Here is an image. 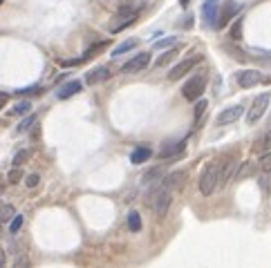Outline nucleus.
I'll list each match as a JSON object with an SVG mask.
<instances>
[{
	"label": "nucleus",
	"instance_id": "nucleus-35",
	"mask_svg": "<svg viewBox=\"0 0 271 268\" xmlns=\"http://www.w3.org/2000/svg\"><path fill=\"white\" fill-rule=\"evenodd\" d=\"M7 101H9V94H5V92H0V110L7 105Z\"/></svg>",
	"mask_w": 271,
	"mask_h": 268
},
{
	"label": "nucleus",
	"instance_id": "nucleus-12",
	"mask_svg": "<svg viewBox=\"0 0 271 268\" xmlns=\"http://www.w3.org/2000/svg\"><path fill=\"white\" fill-rule=\"evenodd\" d=\"M150 156H153V150H150V147L137 145L135 150H132V154H130V161H132L135 165H139V163H146V161H150Z\"/></svg>",
	"mask_w": 271,
	"mask_h": 268
},
{
	"label": "nucleus",
	"instance_id": "nucleus-39",
	"mask_svg": "<svg viewBox=\"0 0 271 268\" xmlns=\"http://www.w3.org/2000/svg\"><path fill=\"white\" fill-rule=\"evenodd\" d=\"M180 4H181V7H188V4H190V0H180Z\"/></svg>",
	"mask_w": 271,
	"mask_h": 268
},
{
	"label": "nucleus",
	"instance_id": "nucleus-4",
	"mask_svg": "<svg viewBox=\"0 0 271 268\" xmlns=\"http://www.w3.org/2000/svg\"><path fill=\"white\" fill-rule=\"evenodd\" d=\"M269 94H260V96L256 98V101L251 103V107H249V114H247V123L249 125H253V123H258V121L262 119V114L267 112V107H269Z\"/></svg>",
	"mask_w": 271,
	"mask_h": 268
},
{
	"label": "nucleus",
	"instance_id": "nucleus-40",
	"mask_svg": "<svg viewBox=\"0 0 271 268\" xmlns=\"http://www.w3.org/2000/svg\"><path fill=\"white\" fill-rule=\"evenodd\" d=\"M0 190H2V183H0Z\"/></svg>",
	"mask_w": 271,
	"mask_h": 268
},
{
	"label": "nucleus",
	"instance_id": "nucleus-19",
	"mask_svg": "<svg viewBox=\"0 0 271 268\" xmlns=\"http://www.w3.org/2000/svg\"><path fill=\"white\" fill-rule=\"evenodd\" d=\"M175 56H177V49L173 47V49H168V52H164L162 56L155 61V67H164V65H168L171 61H175Z\"/></svg>",
	"mask_w": 271,
	"mask_h": 268
},
{
	"label": "nucleus",
	"instance_id": "nucleus-18",
	"mask_svg": "<svg viewBox=\"0 0 271 268\" xmlns=\"http://www.w3.org/2000/svg\"><path fill=\"white\" fill-rule=\"evenodd\" d=\"M128 228H130L132 232H139L141 230V217L137 210H130L128 212Z\"/></svg>",
	"mask_w": 271,
	"mask_h": 268
},
{
	"label": "nucleus",
	"instance_id": "nucleus-20",
	"mask_svg": "<svg viewBox=\"0 0 271 268\" xmlns=\"http://www.w3.org/2000/svg\"><path fill=\"white\" fill-rule=\"evenodd\" d=\"M16 214L11 203H0V221H11V217Z\"/></svg>",
	"mask_w": 271,
	"mask_h": 268
},
{
	"label": "nucleus",
	"instance_id": "nucleus-34",
	"mask_svg": "<svg viewBox=\"0 0 271 268\" xmlns=\"http://www.w3.org/2000/svg\"><path fill=\"white\" fill-rule=\"evenodd\" d=\"M38 181H41V177H38V174H29L27 181H25V183H27V188H36Z\"/></svg>",
	"mask_w": 271,
	"mask_h": 268
},
{
	"label": "nucleus",
	"instance_id": "nucleus-7",
	"mask_svg": "<svg viewBox=\"0 0 271 268\" xmlns=\"http://www.w3.org/2000/svg\"><path fill=\"white\" fill-rule=\"evenodd\" d=\"M186 147V138H180V141H166L159 150V159H177V156L184 152Z\"/></svg>",
	"mask_w": 271,
	"mask_h": 268
},
{
	"label": "nucleus",
	"instance_id": "nucleus-15",
	"mask_svg": "<svg viewBox=\"0 0 271 268\" xmlns=\"http://www.w3.org/2000/svg\"><path fill=\"white\" fill-rule=\"evenodd\" d=\"M108 76H110V69H108V67H96V69L88 71L86 80H88L90 85H96V83H101V80H105Z\"/></svg>",
	"mask_w": 271,
	"mask_h": 268
},
{
	"label": "nucleus",
	"instance_id": "nucleus-16",
	"mask_svg": "<svg viewBox=\"0 0 271 268\" xmlns=\"http://www.w3.org/2000/svg\"><path fill=\"white\" fill-rule=\"evenodd\" d=\"M159 177H164V165H157V168H150L148 172L144 174V183L146 186H155L159 181Z\"/></svg>",
	"mask_w": 271,
	"mask_h": 268
},
{
	"label": "nucleus",
	"instance_id": "nucleus-33",
	"mask_svg": "<svg viewBox=\"0 0 271 268\" xmlns=\"http://www.w3.org/2000/svg\"><path fill=\"white\" fill-rule=\"evenodd\" d=\"M249 170H251V163H249V161H244L242 170H235V174H233V177H235V179H244V177H247V172H249Z\"/></svg>",
	"mask_w": 271,
	"mask_h": 268
},
{
	"label": "nucleus",
	"instance_id": "nucleus-9",
	"mask_svg": "<svg viewBox=\"0 0 271 268\" xmlns=\"http://www.w3.org/2000/svg\"><path fill=\"white\" fill-rule=\"evenodd\" d=\"M242 112H244L242 105H231V107H226V110H222L215 121H217V125H231L242 116Z\"/></svg>",
	"mask_w": 271,
	"mask_h": 268
},
{
	"label": "nucleus",
	"instance_id": "nucleus-21",
	"mask_svg": "<svg viewBox=\"0 0 271 268\" xmlns=\"http://www.w3.org/2000/svg\"><path fill=\"white\" fill-rule=\"evenodd\" d=\"M231 38L233 40H240L242 38V18H235V22L233 25H231Z\"/></svg>",
	"mask_w": 271,
	"mask_h": 268
},
{
	"label": "nucleus",
	"instance_id": "nucleus-38",
	"mask_svg": "<svg viewBox=\"0 0 271 268\" xmlns=\"http://www.w3.org/2000/svg\"><path fill=\"white\" fill-rule=\"evenodd\" d=\"M0 266H5V250L0 248Z\"/></svg>",
	"mask_w": 271,
	"mask_h": 268
},
{
	"label": "nucleus",
	"instance_id": "nucleus-3",
	"mask_svg": "<svg viewBox=\"0 0 271 268\" xmlns=\"http://www.w3.org/2000/svg\"><path fill=\"white\" fill-rule=\"evenodd\" d=\"M204 89H206V76L195 74L193 78L186 80V85L181 87V94H184L186 101H197V98H202Z\"/></svg>",
	"mask_w": 271,
	"mask_h": 268
},
{
	"label": "nucleus",
	"instance_id": "nucleus-8",
	"mask_svg": "<svg viewBox=\"0 0 271 268\" xmlns=\"http://www.w3.org/2000/svg\"><path fill=\"white\" fill-rule=\"evenodd\" d=\"M238 13V2L235 0H226L222 4V9L217 11V20H215V27H226L231 22V18H235Z\"/></svg>",
	"mask_w": 271,
	"mask_h": 268
},
{
	"label": "nucleus",
	"instance_id": "nucleus-27",
	"mask_svg": "<svg viewBox=\"0 0 271 268\" xmlns=\"http://www.w3.org/2000/svg\"><path fill=\"white\" fill-rule=\"evenodd\" d=\"M34 123H36V114H29L27 119H23V121H20V125H18V132H27V130L32 128Z\"/></svg>",
	"mask_w": 271,
	"mask_h": 268
},
{
	"label": "nucleus",
	"instance_id": "nucleus-11",
	"mask_svg": "<svg viewBox=\"0 0 271 268\" xmlns=\"http://www.w3.org/2000/svg\"><path fill=\"white\" fill-rule=\"evenodd\" d=\"M83 89V83L81 80H70V83H65L63 87L56 92V96L61 98V101H68V98H72L74 94H79Z\"/></svg>",
	"mask_w": 271,
	"mask_h": 268
},
{
	"label": "nucleus",
	"instance_id": "nucleus-22",
	"mask_svg": "<svg viewBox=\"0 0 271 268\" xmlns=\"http://www.w3.org/2000/svg\"><path fill=\"white\" fill-rule=\"evenodd\" d=\"M32 112V103L29 101H20L14 105V110H11V114H29Z\"/></svg>",
	"mask_w": 271,
	"mask_h": 268
},
{
	"label": "nucleus",
	"instance_id": "nucleus-37",
	"mask_svg": "<svg viewBox=\"0 0 271 268\" xmlns=\"http://www.w3.org/2000/svg\"><path fill=\"white\" fill-rule=\"evenodd\" d=\"M190 18H193V16H186V20L181 22V25H184V27H193V20H190Z\"/></svg>",
	"mask_w": 271,
	"mask_h": 268
},
{
	"label": "nucleus",
	"instance_id": "nucleus-24",
	"mask_svg": "<svg viewBox=\"0 0 271 268\" xmlns=\"http://www.w3.org/2000/svg\"><path fill=\"white\" fill-rule=\"evenodd\" d=\"M20 228H23V214H14L11 221H9V232H11V235H16Z\"/></svg>",
	"mask_w": 271,
	"mask_h": 268
},
{
	"label": "nucleus",
	"instance_id": "nucleus-6",
	"mask_svg": "<svg viewBox=\"0 0 271 268\" xmlns=\"http://www.w3.org/2000/svg\"><path fill=\"white\" fill-rule=\"evenodd\" d=\"M148 63H150V52H141V54H137V56H132L130 61L121 67V74H137V71L146 69Z\"/></svg>",
	"mask_w": 271,
	"mask_h": 268
},
{
	"label": "nucleus",
	"instance_id": "nucleus-41",
	"mask_svg": "<svg viewBox=\"0 0 271 268\" xmlns=\"http://www.w3.org/2000/svg\"><path fill=\"white\" fill-rule=\"evenodd\" d=\"M213 2H217V0H213Z\"/></svg>",
	"mask_w": 271,
	"mask_h": 268
},
{
	"label": "nucleus",
	"instance_id": "nucleus-32",
	"mask_svg": "<svg viewBox=\"0 0 271 268\" xmlns=\"http://www.w3.org/2000/svg\"><path fill=\"white\" fill-rule=\"evenodd\" d=\"M260 168H262V172H271V154H265L260 159Z\"/></svg>",
	"mask_w": 271,
	"mask_h": 268
},
{
	"label": "nucleus",
	"instance_id": "nucleus-2",
	"mask_svg": "<svg viewBox=\"0 0 271 268\" xmlns=\"http://www.w3.org/2000/svg\"><path fill=\"white\" fill-rule=\"evenodd\" d=\"M220 170H222V161H211V163L202 170L197 186H199V192H202L204 197H211L213 192H215L217 181H220Z\"/></svg>",
	"mask_w": 271,
	"mask_h": 268
},
{
	"label": "nucleus",
	"instance_id": "nucleus-28",
	"mask_svg": "<svg viewBox=\"0 0 271 268\" xmlns=\"http://www.w3.org/2000/svg\"><path fill=\"white\" fill-rule=\"evenodd\" d=\"M105 47H108V43H99V45H92V47H90V49H88V52H86V56H83V58H86V61H88V58H92V56H94L96 52H101V49H105Z\"/></svg>",
	"mask_w": 271,
	"mask_h": 268
},
{
	"label": "nucleus",
	"instance_id": "nucleus-30",
	"mask_svg": "<svg viewBox=\"0 0 271 268\" xmlns=\"http://www.w3.org/2000/svg\"><path fill=\"white\" fill-rule=\"evenodd\" d=\"M171 45H175V36H168V38H162L155 43V47L162 49V47H171Z\"/></svg>",
	"mask_w": 271,
	"mask_h": 268
},
{
	"label": "nucleus",
	"instance_id": "nucleus-31",
	"mask_svg": "<svg viewBox=\"0 0 271 268\" xmlns=\"http://www.w3.org/2000/svg\"><path fill=\"white\" fill-rule=\"evenodd\" d=\"M41 92V87L38 85H32V87H25V89H16V94L18 96H27V94H38Z\"/></svg>",
	"mask_w": 271,
	"mask_h": 268
},
{
	"label": "nucleus",
	"instance_id": "nucleus-13",
	"mask_svg": "<svg viewBox=\"0 0 271 268\" xmlns=\"http://www.w3.org/2000/svg\"><path fill=\"white\" fill-rule=\"evenodd\" d=\"M202 16H204V22L208 27H215V20H217V9H215V2L213 0H206L202 7Z\"/></svg>",
	"mask_w": 271,
	"mask_h": 268
},
{
	"label": "nucleus",
	"instance_id": "nucleus-14",
	"mask_svg": "<svg viewBox=\"0 0 271 268\" xmlns=\"http://www.w3.org/2000/svg\"><path fill=\"white\" fill-rule=\"evenodd\" d=\"M184 177H186V172H181V170H175V172H171L168 174V177H164V186L166 188H171L173 192L177 190V188L181 186V183H184Z\"/></svg>",
	"mask_w": 271,
	"mask_h": 268
},
{
	"label": "nucleus",
	"instance_id": "nucleus-25",
	"mask_svg": "<svg viewBox=\"0 0 271 268\" xmlns=\"http://www.w3.org/2000/svg\"><path fill=\"white\" fill-rule=\"evenodd\" d=\"M81 63H86V58H59V65L61 67H77L81 65Z\"/></svg>",
	"mask_w": 271,
	"mask_h": 268
},
{
	"label": "nucleus",
	"instance_id": "nucleus-1",
	"mask_svg": "<svg viewBox=\"0 0 271 268\" xmlns=\"http://www.w3.org/2000/svg\"><path fill=\"white\" fill-rule=\"evenodd\" d=\"M171 203H173V190H171V188H166L164 183L155 186V190L150 192L148 199H146V205H148L150 210H155L159 217H164V214L168 212Z\"/></svg>",
	"mask_w": 271,
	"mask_h": 268
},
{
	"label": "nucleus",
	"instance_id": "nucleus-23",
	"mask_svg": "<svg viewBox=\"0 0 271 268\" xmlns=\"http://www.w3.org/2000/svg\"><path fill=\"white\" fill-rule=\"evenodd\" d=\"M206 107H208L206 101H202V98L195 101V123H199V119H202V114L206 112Z\"/></svg>",
	"mask_w": 271,
	"mask_h": 268
},
{
	"label": "nucleus",
	"instance_id": "nucleus-36",
	"mask_svg": "<svg viewBox=\"0 0 271 268\" xmlns=\"http://www.w3.org/2000/svg\"><path fill=\"white\" fill-rule=\"evenodd\" d=\"M16 266H27V257H20V259H16Z\"/></svg>",
	"mask_w": 271,
	"mask_h": 268
},
{
	"label": "nucleus",
	"instance_id": "nucleus-17",
	"mask_svg": "<svg viewBox=\"0 0 271 268\" xmlns=\"http://www.w3.org/2000/svg\"><path fill=\"white\" fill-rule=\"evenodd\" d=\"M137 45H139V40H126V43L117 45V47L112 49V56H114V58L121 56V54H126V52H130V49H135Z\"/></svg>",
	"mask_w": 271,
	"mask_h": 268
},
{
	"label": "nucleus",
	"instance_id": "nucleus-10",
	"mask_svg": "<svg viewBox=\"0 0 271 268\" xmlns=\"http://www.w3.org/2000/svg\"><path fill=\"white\" fill-rule=\"evenodd\" d=\"M235 80H238L240 87H253V85H258L260 80H267V78H262L258 69H244L235 76Z\"/></svg>",
	"mask_w": 271,
	"mask_h": 268
},
{
	"label": "nucleus",
	"instance_id": "nucleus-5",
	"mask_svg": "<svg viewBox=\"0 0 271 268\" xmlns=\"http://www.w3.org/2000/svg\"><path fill=\"white\" fill-rule=\"evenodd\" d=\"M199 61H202V56H190V58H186V61L177 63V65L173 67L171 71H168V78H171V80H180V78H184V76L188 74V71L193 69L195 65H199Z\"/></svg>",
	"mask_w": 271,
	"mask_h": 268
},
{
	"label": "nucleus",
	"instance_id": "nucleus-26",
	"mask_svg": "<svg viewBox=\"0 0 271 268\" xmlns=\"http://www.w3.org/2000/svg\"><path fill=\"white\" fill-rule=\"evenodd\" d=\"M29 156H32V152H29V150H18L14 154V165H23L25 161L29 159Z\"/></svg>",
	"mask_w": 271,
	"mask_h": 268
},
{
	"label": "nucleus",
	"instance_id": "nucleus-29",
	"mask_svg": "<svg viewBox=\"0 0 271 268\" xmlns=\"http://www.w3.org/2000/svg\"><path fill=\"white\" fill-rule=\"evenodd\" d=\"M7 179H9V183H18L20 179H23V172H20V165H14V170L9 172V177H7Z\"/></svg>",
	"mask_w": 271,
	"mask_h": 268
},
{
	"label": "nucleus",
	"instance_id": "nucleus-42",
	"mask_svg": "<svg viewBox=\"0 0 271 268\" xmlns=\"http://www.w3.org/2000/svg\"><path fill=\"white\" fill-rule=\"evenodd\" d=\"M0 2H2V0H0Z\"/></svg>",
	"mask_w": 271,
	"mask_h": 268
}]
</instances>
